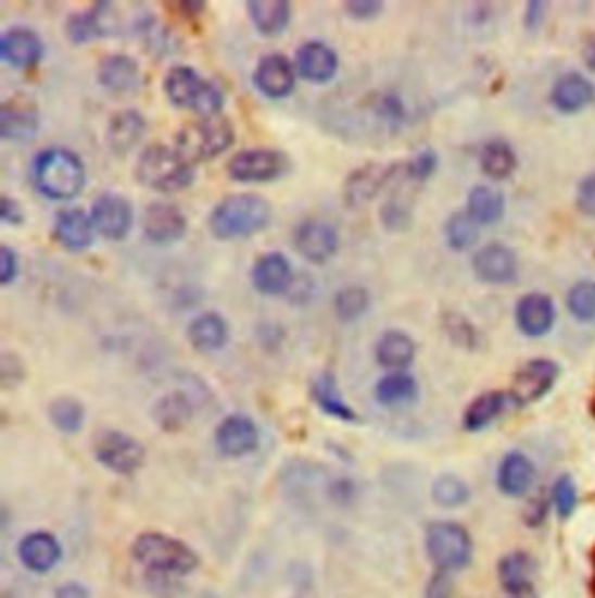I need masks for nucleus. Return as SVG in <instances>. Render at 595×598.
I'll use <instances>...</instances> for the list:
<instances>
[{
    "instance_id": "nucleus-36",
    "label": "nucleus",
    "mask_w": 595,
    "mask_h": 598,
    "mask_svg": "<svg viewBox=\"0 0 595 598\" xmlns=\"http://www.w3.org/2000/svg\"><path fill=\"white\" fill-rule=\"evenodd\" d=\"M193 418V403L185 391H170L156 398L152 406V420L168 434L185 428Z\"/></svg>"
},
{
    "instance_id": "nucleus-4",
    "label": "nucleus",
    "mask_w": 595,
    "mask_h": 598,
    "mask_svg": "<svg viewBox=\"0 0 595 598\" xmlns=\"http://www.w3.org/2000/svg\"><path fill=\"white\" fill-rule=\"evenodd\" d=\"M163 91L175 108L189 110L195 117H214L224 112V91L214 82L198 75L191 65H173L163 79Z\"/></svg>"
},
{
    "instance_id": "nucleus-10",
    "label": "nucleus",
    "mask_w": 595,
    "mask_h": 598,
    "mask_svg": "<svg viewBox=\"0 0 595 598\" xmlns=\"http://www.w3.org/2000/svg\"><path fill=\"white\" fill-rule=\"evenodd\" d=\"M558 375H560L558 363L552 359H533L523 363L517 371L515 379H511V387L507 391L511 406L526 408L542 401V398L554 389Z\"/></svg>"
},
{
    "instance_id": "nucleus-20",
    "label": "nucleus",
    "mask_w": 595,
    "mask_h": 598,
    "mask_svg": "<svg viewBox=\"0 0 595 598\" xmlns=\"http://www.w3.org/2000/svg\"><path fill=\"white\" fill-rule=\"evenodd\" d=\"M258 440H261V434L256 422L240 412L228 414L226 420L219 422L217 431H214V445H217V450L224 457H230V459L252 454L258 447Z\"/></svg>"
},
{
    "instance_id": "nucleus-17",
    "label": "nucleus",
    "mask_w": 595,
    "mask_h": 598,
    "mask_svg": "<svg viewBox=\"0 0 595 598\" xmlns=\"http://www.w3.org/2000/svg\"><path fill=\"white\" fill-rule=\"evenodd\" d=\"M45 57L42 38L28 26L8 28L0 36V61L14 71H30L40 65Z\"/></svg>"
},
{
    "instance_id": "nucleus-48",
    "label": "nucleus",
    "mask_w": 595,
    "mask_h": 598,
    "mask_svg": "<svg viewBox=\"0 0 595 598\" xmlns=\"http://www.w3.org/2000/svg\"><path fill=\"white\" fill-rule=\"evenodd\" d=\"M444 328H446V334H450V338L463 347H472L474 345V328L472 324L466 320V317H460V314H446L444 317Z\"/></svg>"
},
{
    "instance_id": "nucleus-43",
    "label": "nucleus",
    "mask_w": 595,
    "mask_h": 598,
    "mask_svg": "<svg viewBox=\"0 0 595 598\" xmlns=\"http://www.w3.org/2000/svg\"><path fill=\"white\" fill-rule=\"evenodd\" d=\"M568 310L577 322H595V279L577 282L568 291Z\"/></svg>"
},
{
    "instance_id": "nucleus-22",
    "label": "nucleus",
    "mask_w": 595,
    "mask_h": 598,
    "mask_svg": "<svg viewBox=\"0 0 595 598\" xmlns=\"http://www.w3.org/2000/svg\"><path fill=\"white\" fill-rule=\"evenodd\" d=\"M515 322L526 338L547 336L556 324V306L552 296L540 291L521 296L515 308Z\"/></svg>"
},
{
    "instance_id": "nucleus-26",
    "label": "nucleus",
    "mask_w": 595,
    "mask_h": 598,
    "mask_svg": "<svg viewBox=\"0 0 595 598\" xmlns=\"http://www.w3.org/2000/svg\"><path fill=\"white\" fill-rule=\"evenodd\" d=\"M309 396H312L314 406H317L324 414H328V418L346 422V424L358 422L356 410L346 403V398L340 389V382L330 371H324V373L312 377Z\"/></svg>"
},
{
    "instance_id": "nucleus-55",
    "label": "nucleus",
    "mask_w": 595,
    "mask_h": 598,
    "mask_svg": "<svg viewBox=\"0 0 595 598\" xmlns=\"http://www.w3.org/2000/svg\"><path fill=\"white\" fill-rule=\"evenodd\" d=\"M177 8L185 16H198V14L205 12L207 3H205V0H179Z\"/></svg>"
},
{
    "instance_id": "nucleus-58",
    "label": "nucleus",
    "mask_w": 595,
    "mask_h": 598,
    "mask_svg": "<svg viewBox=\"0 0 595 598\" xmlns=\"http://www.w3.org/2000/svg\"><path fill=\"white\" fill-rule=\"evenodd\" d=\"M584 59H586V65L595 73V36L588 38L586 47H584Z\"/></svg>"
},
{
    "instance_id": "nucleus-31",
    "label": "nucleus",
    "mask_w": 595,
    "mask_h": 598,
    "mask_svg": "<svg viewBox=\"0 0 595 598\" xmlns=\"http://www.w3.org/2000/svg\"><path fill=\"white\" fill-rule=\"evenodd\" d=\"M147 133V120L140 110H122L107 124V147L117 157H126L140 145Z\"/></svg>"
},
{
    "instance_id": "nucleus-44",
    "label": "nucleus",
    "mask_w": 595,
    "mask_h": 598,
    "mask_svg": "<svg viewBox=\"0 0 595 598\" xmlns=\"http://www.w3.org/2000/svg\"><path fill=\"white\" fill-rule=\"evenodd\" d=\"M470 487L458 475H440L433 485V501L442 508H458L468 503Z\"/></svg>"
},
{
    "instance_id": "nucleus-28",
    "label": "nucleus",
    "mask_w": 595,
    "mask_h": 598,
    "mask_svg": "<svg viewBox=\"0 0 595 598\" xmlns=\"http://www.w3.org/2000/svg\"><path fill=\"white\" fill-rule=\"evenodd\" d=\"M417 357V342L401 328H389L377 338L375 359L389 373L407 371Z\"/></svg>"
},
{
    "instance_id": "nucleus-18",
    "label": "nucleus",
    "mask_w": 595,
    "mask_h": 598,
    "mask_svg": "<svg viewBox=\"0 0 595 598\" xmlns=\"http://www.w3.org/2000/svg\"><path fill=\"white\" fill-rule=\"evenodd\" d=\"M293 65L298 77L309 82V85H328L340 71V59L330 45L321 40H309L298 47Z\"/></svg>"
},
{
    "instance_id": "nucleus-1",
    "label": "nucleus",
    "mask_w": 595,
    "mask_h": 598,
    "mask_svg": "<svg viewBox=\"0 0 595 598\" xmlns=\"http://www.w3.org/2000/svg\"><path fill=\"white\" fill-rule=\"evenodd\" d=\"M273 222V205L261 194H230L212 208L207 217L210 234L217 240H244Z\"/></svg>"
},
{
    "instance_id": "nucleus-16",
    "label": "nucleus",
    "mask_w": 595,
    "mask_h": 598,
    "mask_svg": "<svg viewBox=\"0 0 595 598\" xmlns=\"http://www.w3.org/2000/svg\"><path fill=\"white\" fill-rule=\"evenodd\" d=\"M252 79L258 94L270 98V101H282V98H289L293 94L298 73L293 61H289L284 54L273 52L256 63Z\"/></svg>"
},
{
    "instance_id": "nucleus-34",
    "label": "nucleus",
    "mask_w": 595,
    "mask_h": 598,
    "mask_svg": "<svg viewBox=\"0 0 595 598\" xmlns=\"http://www.w3.org/2000/svg\"><path fill=\"white\" fill-rule=\"evenodd\" d=\"M537 563L528 552H509L498 561V580L507 596L526 589H535Z\"/></svg>"
},
{
    "instance_id": "nucleus-46",
    "label": "nucleus",
    "mask_w": 595,
    "mask_h": 598,
    "mask_svg": "<svg viewBox=\"0 0 595 598\" xmlns=\"http://www.w3.org/2000/svg\"><path fill=\"white\" fill-rule=\"evenodd\" d=\"M438 171V154L433 149H421L407 163H403V175L412 182H426L431 179Z\"/></svg>"
},
{
    "instance_id": "nucleus-51",
    "label": "nucleus",
    "mask_w": 595,
    "mask_h": 598,
    "mask_svg": "<svg viewBox=\"0 0 595 598\" xmlns=\"http://www.w3.org/2000/svg\"><path fill=\"white\" fill-rule=\"evenodd\" d=\"M577 205L588 217H595V173L586 175L580 182V189H577Z\"/></svg>"
},
{
    "instance_id": "nucleus-12",
    "label": "nucleus",
    "mask_w": 595,
    "mask_h": 598,
    "mask_svg": "<svg viewBox=\"0 0 595 598\" xmlns=\"http://www.w3.org/2000/svg\"><path fill=\"white\" fill-rule=\"evenodd\" d=\"M122 28L119 12L112 3H93L85 12H75L65 22V36L73 45H87L93 40H103L117 36Z\"/></svg>"
},
{
    "instance_id": "nucleus-6",
    "label": "nucleus",
    "mask_w": 595,
    "mask_h": 598,
    "mask_svg": "<svg viewBox=\"0 0 595 598\" xmlns=\"http://www.w3.org/2000/svg\"><path fill=\"white\" fill-rule=\"evenodd\" d=\"M134 557L144 569L170 575H187L198 566L191 547L165 534H142L134 543Z\"/></svg>"
},
{
    "instance_id": "nucleus-23",
    "label": "nucleus",
    "mask_w": 595,
    "mask_h": 598,
    "mask_svg": "<svg viewBox=\"0 0 595 598\" xmlns=\"http://www.w3.org/2000/svg\"><path fill=\"white\" fill-rule=\"evenodd\" d=\"M295 273L282 252L261 254L252 265V285L263 296H284L291 291Z\"/></svg>"
},
{
    "instance_id": "nucleus-49",
    "label": "nucleus",
    "mask_w": 595,
    "mask_h": 598,
    "mask_svg": "<svg viewBox=\"0 0 595 598\" xmlns=\"http://www.w3.org/2000/svg\"><path fill=\"white\" fill-rule=\"evenodd\" d=\"M20 277V254L10 245L0 247V285L10 287Z\"/></svg>"
},
{
    "instance_id": "nucleus-37",
    "label": "nucleus",
    "mask_w": 595,
    "mask_h": 598,
    "mask_svg": "<svg viewBox=\"0 0 595 598\" xmlns=\"http://www.w3.org/2000/svg\"><path fill=\"white\" fill-rule=\"evenodd\" d=\"M419 396V382L412 377L407 371L387 373L375 385V398L379 406L384 408H398L415 403Z\"/></svg>"
},
{
    "instance_id": "nucleus-40",
    "label": "nucleus",
    "mask_w": 595,
    "mask_h": 598,
    "mask_svg": "<svg viewBox=\"0 0 595 598\" xmlns=\"http://www.w3.org/2000/svg\"><path fill=\"white\" fill-rule=\"evenodd\" d=\"M479 226L466 210L452 212L450 220L444 222V240L446 247L454 252H466V249L474 247L479 240Z\"/></svg>"
},
{
    "instance_id": "nucleus-59",
    "label": "nucleus",
    "mask_w": 595,
    "mask_h": 598,
    "mask_svg": "<svg viewBox=\"0 0 595 598\" xmlns=\"http://www.w3.org/2000/svg\"><path fill=\"white\" fill-rule=\"evenodd\" d=\"M507 598H537V594H535V589H526V591H519V594H511Z\"/></svg>"
},
{
    "instance_id": "nucleus-21",
    "label": "nucleus",
    "mask_w": 595,
    "mask_h": 598,
    "mask_svg": "<svg viewBox=\"0 0 595 598\" xmlns=\"http://www.w3.org/2000/svg\"><path fill=\"white\" fill-rule=\"evenodd\" d=\"M40 128V112L30 98H8L0 105V138L8 142H30Z\"/></svg>"
},
{
    "instance_id": "nucleus-14",
    "label": "nucleus",
    "mask_w": 595,
    "mask_h": 598,
    "mask_svg": "<svg viewBox=\"0 0 595 598\" xmlns=\"http://www.w3.org/2000/svg\"><path fill=\"white\" fill-rule=\"evenodd\" d=\"M293 247L305 261L321 265L338 254L340 234L324 220H303L293 228Z\"/></svg>"
},
{
    "instance_id": "nucleus-29",
    "label": "nucleus",
    "mask_w": 595,
    "mask_h": 598,
    "mask_svg": "<svg viewBox=\"0 0 595 598\" xmlns=\"http://www.w3.org/2000/svg\"><path fill=\"white\" fill-rule=\"evenodd\" d=\"M498 489L509 498H521L535 485V463L523 452H507L495 473Z\"/></svg>"
},
{
    "instance_id": "nucleus-15",
    "label": "nucleus",
    "mask_w": 595,
    "mask_h": 598,
    "mask_svg": "<svg viewBox=\"0 0 595 598\" xmlns=\"http://www.w3.org/2000/svg\"><path fill=\"white\" fill-rule=\"evenodd\" d=\"M187 231L189 222L185 217V212L179 210V205L168 201H154L144 208L142 234L152 245L170 247L185 238Z\"/></svg>"
},
{
    "instance_id": "nucleus-33",
    "label": "nucleus",
    "mask_w": 595,
    "mask_h": 598,
    "mask_svg": "<svg viewBox=\"0 0 595 598\" xmlns=\"http://www.w3.org/2000/svg\"><path fill=\"white\" fill-rule=\"evenodd\" d=\"M246 14L261 36H282L291 24V3L287 0H250L246 3Z\"/></svg>"
},
{
    "instance_id": "nucleus-9",
    "label": "nucleus",
    "mask_w": 595,
    "mask_h": 598,
    "mask_svg": "<svg viewBox=\"0 0 595 598\" xmlns=\"http://www.w3.org/2000/svg\"><path fill=\"white\" fill-rule=\"evenodd\" d=\"M93 454L101 466L117 475H134L142 469L144 463V447L134 436L124 434V431H103L96 438Z\"/></svg>"
},
{
    "instance_id": "nucleus-35",
    "label": "nucleus",
    "mask_w": 595,
    "mask_h": 598,
    "mask_svg": "<svg viewBox=\"0 0 595 598\" xmlns=\"http://www.w3.org/2000/svg\"><path fill=\"white\" fill-rule=\"evenodd\" d=\"M511 406L507 391H484L479 394L474 401L463 412V428L470 434H479V431L489 428L501 414Z\"/></svg>"
},
{
    "instance_id": "nucleus-27",
    "label": "nucleus",
    "mask_w": 595,
    "mask_h": 598,
    "mask_svg": "<svg viewBox=\"0 0 595 598\" xmlns=\"http://www.w3.org/2000/svg\"><path fill=\"white\" fill-rule=\"evenodd\" d=\"M549 101L560 114H577L595 101V87L582 73H566L554 82Z\"/></svg>"
},
{
    "instance_id": "nucleus-2",
    "label": "nucleus",
    "mask_w": 595,
    "mask_h": 598,
    "mask_svg": "<svg viewBox=\"0 0 595 598\" xmlns=\"http://www.w3.org/2000/svg\"><path fill=\"white\" fill-rule=\"evenodd\" d=\"M33 185L49 201H73L87 187V165L73 149L45 147L33 159Z\"/></svg>"
},
{
    "instance_id": "nucleus-39",
    "label": "nucleus",
    "mask_w": 595,
    "mask_h": 598,
    "mask_svg": "<svg viewBox=\"0 0 595 598\" xmlns=\"http://www.w3.org/2000/svg\"><path fill=\"white\" fill-rule=\"evenodd\" d=\"M479 169L482 173L495 182H503L511 177V173L517 171V152L507 140H489L482 152H479Z\"/></svg>"
},
{
    "instance_id": "nucleus-19",
    "label": "nucleus",
    "mask_w": 595,
    "mask_h": 598,
    "mask_svg": "<svg viewBox=\"0 0 595 598\" xmlns=\"http://www.w3.org/2000/svg\"><path fill=\"white\" fill-rule=\"evenodd\" d=\"M472 271L486 285H509L519 275V261L507 245L489 242L474 252Z\"/></svg>"
},
{
    "instance_id": "nucleus-50",
    "label": "nucleus",
    "mask_w": 595,
    "mask_h": 598,
    "mask_svg": "<svg viewBox=\"0 0 595 598\" xmlns=\"http://www.w3.org/2000/svg\"><path fill=\"white\" fill-rule=\"evenodd\" d=\"M382 10H384L382 0H350V3H344V12L356 22H370Z\"/></svg>"
},
{
    "instance_id": "nucleus-30",
    "label": "nucleus",
    "mask_w": 595,
    "mask_h": 598,
    "mask_svg": "<svg viewBox=\"0 0 595 598\" xmlns=\"http://www.w3.org/2000/svg\"><path fill=\"white\" fill-rule=\"evenodd\" d=\"M228 322L221 317L219 312H203L193 317L187 326V340L195 352L210 354L219 352L228 342Z\"/></svg>"
},
{
    "instance_id": "nucleus-5",
    "label": "nucleus",
    "mask_w": 595,
    "mask_h": 598,
    "mask_svg": "<svg viewBox=\"0 0 595 598\" xmlns=\"http://www.w3.org/2000/svg\"><path fill=\"white\" fill-rule=\"evenodd\" d=\"M236 142V128L226 114L195 117L177 130L175 147L187 161L205 163L226 154Z\"/></svg>"
},
{
    "instance_id": "nucleus-38",
    "label": "nucleus",
    "mask_w": 595,
    "mask_h": 598,
    "mask_svg": "<svg viewBox=\"0 0 595 598\" xmlns=\"http://www.w3.org/2000/svg\"><path fill=\"white\" fill-rule=\"evenodd\" d=\"M466 212L479 224V226H491L498 224L505 214V196L495 187L489 185H477L468 194Z\"/></svg>"
},
{
    "instance_id": "nucleus-7",
    "label": "nucleus",
    "mask_w": 595,
    "mask_h": 598,
    "mask_svg": "<svg viewBox=\"0 0 595 598\" xmlns=\"http://www.w3.org/2000/svg\"><path fill=\"white\" fill-rule=\"evenodd\" d=\"M291 171V159L282 149L250 147L233 154L226 163L228 177L238 185H268Z\"/></svg>"
},
{
    "instance_id": "nucleus-53",
    "label": "nucleus",
    "mask_w": 595,
    "mask_h": 598,
    "mask_svg": "<svg viewBox=\"0 0 595 598\" xmlns=\"http://www.w3.org/2000/svg\"><path fill=\"white\" fill-rule=\"evenodd\" d=\"M549 514V498L547 496H535L531 503L526 508V524L528 526H540L544 524Z\"/></svg>"
},
{
    "instance_id": "nucleus-13",
    "label": "nucleus",
    "mask_w": 595,
    "mask_h": 598,
    "mask_svg": "<svg viewBox=\"0 0 595 598\" xmlns=\"http://www.w3.org/2000/svg\"><path fill=\"white\" fill-rule=\"evenodd\" d=\"M96 236L119 242L134 228V205L122 194H101L91 205Z\"/></svg>"
},
{
    "instance_id": "nucleus-25",
    "label": "nucleus",
    "mask_w": 595,
    "mask_h": 598,
    "mask_svg": "<svg viewBox=\"0 0 595 598\" xmlns=\"http://www.w3.org/2000/svg\"><path fill=\"white\" fill-rule=\"evenodd\" d=\"M98 82H101V87L107 89L110 94H136L142 85V71L140 63L128 57V54H107L101 63H98L96 71Z\"/></svg>"
},
{
    "instance_id": "nucleus-8",
    "label": "nucleus",
    "mask_w": 595,
    "mask_h": 598,
    "mask_svg": "<svg viewBox=\"0 0 595 598\" xmlns=\"http://www.w3.org/2000/svg\"><path fill=\"white\" fill-rule=\"evenodd\" d=\"M426 550L440 571H458L472 559V538L456 522H433L426 528Z\"/></svg>"
},
{
    "instance_id": "nucleus-24",
    "label": "nucleus",
    "mask_w": 595,
    "mask_h": 598,
    "mask_svg": "<svg viewBox=\"0 0 595 598\" xmlns=\"http://www.w3.org/2000/svg\"><path fill=\"white\" fill-rule=\"evenodd\" d=\"M52 236L65 249V252H73V254L87 252L96 238L91 212L81 210V208L61 210L54 220Z\"/></svg>"
},
{
    "instance_id": "nucleus-56",
    "label": "nucleus",
    "mask_w": 595,
    "mask_h": 598,
    "mask_svg": "<svg viewBox=\"0 0 595 598\" xmlns=\"http://www.w3.org/2000/svg\"><path fill=\"white\" fill-rule=\"evenodd\" d=\"M542 14H544V3H528V8H526V26L535 28L542 20Z\"/></svg>"
},
{
    "instance_id": "nucleus-47",
    "label": "nucleus",
    "mask_w": 595,
    "mask_h": 598,
    "mask_svg": "<svg viewBox=\"0 0 595 598\" xmlns=\"http://www.w3.org/2000/svg\"><path fill=\"white\" fill-rule=\"evenodd\" d=\"M379 220H382L387 231H407L412 226V210L409 205L401 203L398 198H391L379 210Z\"/></svg>"
},
{
    "instance_id": "nucleus-11",
    "label": "nucleus",
    "mask_w": 595,
    "mask_h": 598,
    "mask_svg": "<svg viewBox=\"0 0 595 598\" xmlns=\"http://www.w3.org/2000/svg\"><path fill=\"white\" fill-rule=\"evenodd\" d=\"M398 173H403V163L360 165V169L352 171V175L344 182V189H342L344 205L352 210L368 205L379 191H384L391 182L398 177Z\"/></svg>"
},
{
    "instance_id": "nucleus-42",
    "label": "nucleus",
    "mask_w": 595,
    "mask_h": 598,
    "mask_svg": "<svg viewBox=\"0 0 595 598\" xmlns=\"http://www.w3.org/2000/svg\"><path fill=\"white\" fill-rule=\"evenodd\" d=\"M368 308H370V291L358 285L342 287L333 298V310L338 314V320L344 324L360 320L363 314L368 312Z\"/></svg>"
},
{
    "instance_id": "nucleus-45",
    "label": "nucleus",
    "mask_w": 595,
    "mask_h": 598,
    "mask_svg": "<svg viewBox=\"0 0 595 598\" xmlns=\"http://www.w3.org/2000/svg\"><path fill=\"white\" fill-rule=\"evenodd\" d=\"M552 503H554V510L560 520H568L572 518V512L577 508V487L570 475H560L554 487H552Z\"/></svg>"
},
{
    "instance_id": "nucleus-54",
    "label": "nucleus",
    "mask_w": 595,
    "mask_h": 598,
    "mask_svg": "<svg viewBox=\"0 0 595 598\" xmlns=\"http://www.w3.org/2000/svg\"><path fill=\"white\" fill-rule=\"evenodd\" d=\"M450 591H452V583L450 577H446V573H438V577L431 583V587H428V598H450Z\"/></svg>"
},
{
    "instance_id": "nucleus-32",
    "label": "nucleus",
    "mask_w": 595,
    "mask_h": 598,
    "mask_svg": "<svg viewBox=\"0 0 595 598\" xmlns=\"http://www.w3.org/2000/svg\"><path fill=\"white\" fill-rule=\"evenodd\" d=\"M20 559L28 571L47 573L59 563L61 545L52 534H47V531H36V534H28L20 543Z\"/></svg>"
},
{
    "instance_id": "nucleus-52",
    "label": "nucleus",
    "mask_w": 595,
    "mask_h": 598,
    "mask_svg": "<svg viewBox=\"0 0 595 598\" xmlns=\"http://www.w3.org/2000/svg\"><path fill=\"white\" fill-rule=\"evenodd\" d=\"M0 222L5 226H22L24 224V210L20 201H14L10 196L0 198Z\"/></svg>"
},
{
    "instance_id": "nucleus-3",
    "label": "nucleus",
    "mask_w": 595,
    "mask_h": 598,
    "mask_svg": "<svg viewBox=\"0 0 595 598\" xmlns=\"http://www.w3.org/2000/svg\"><path fill=\"white\" fill-rule=\"evenodd\" d=\"M136 179L149 191L177 194L193 185L195 165L179 154L177 147L149 145L136 161Z\"/></svg>"
},
{
    "instance_id": "nucleus-57",
    "label": "nucleus",
    "mask_w": 595,
    "mask_h": 598,
    "mask_svg": "<svg viewBox=\"0 0 595 598\" xmlns=\"http://www.w3.org/2000/svg\"><path fill=\"white\" fill-rule=\"evenodd\" d=\"M56 598H89L87 589L81 587V585H75V583H68V585H63L59 587L56 591Z\"/></svg>"
},
{
    "instance_id": "nucleus-41",
    "label": "nucleus",
    "mask_w": 595,
    "mask_h": 598,
    "mask_svg": "<svg viewBox=\"0 0 595 598\" xmlns=\"http://www.w3.org/2000/svg\"><path fill=\"white\" fill-rule=\"evenodd\" d=\"M87 420V410L81 406V401L73 396H59L49 403V422H52L61 434H77L85 426Z\"/></svg>"
}]
</instances>
